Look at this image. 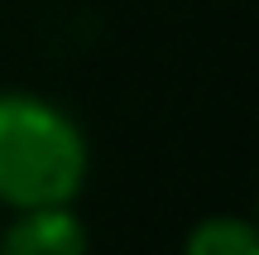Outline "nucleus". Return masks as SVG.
Masks as SVG:
<instances>
[{
    "instance_id": "f257e3e1",
    "label": "nucleus",
    "mask_w": 259,
    "mask_h": 255,
    "mask_svg": "<svg viewBox=\"0 0 259 255\" xmlns=\"http://www.w3.org/2000/svg\"><path fill=\"white\" fill-rule=\"evenodd\" d=\"M92 178V140L67 106L0 92V207H72Z\"/></svg>"
},
{
    "instance_id": "f03ea898",
    "label": "nucleus",
    "mask_w": 259,
    "mask_h": 255,
    "mask_svg": "<svg viewBox=\"0 0 259 255\" xmlns=\"http://www.w3.org/2000/svg\"><path fill=\"white\" fill-rule=\"evenodd\" d=\"M0 255H92L77 207H24L0 231Z\"/></svg>"
},
{
    "instance_id": "7ed1b4c3",
    "label": "nucleus",
    "mask_w": 259,
    "mask_h": 255,
    "mask_svg": "<svg viewBox=\"0 0 259 255\" xmlns=\"http://www.w3.org/2000/svg\"><path fill=\"white\" fill-rule=\"evenodd\" d=\"M183 255H259V222L240 212L202 217L183 241Z\"/></svg>"
},
{
    "instance_id": "20e7f679",
    "label": "nucleus",
    "mask_w": 259,
    "mask_h": 255,
    "mask_svg": "<svg viewBox=\"0 0 259 255\" xmlns=\"http://www.w3.org/2000/svg\"><path fill=\"white\" fill-rule=\"evenodd\" d=\"M254 222H259V202H254Z\"/></svg>"
}]
</instances>
